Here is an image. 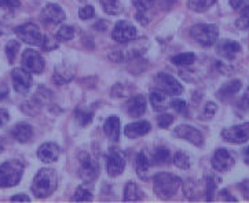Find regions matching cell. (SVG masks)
Here are the masks:
<instances>
[{
  "mask_svg": "<svg viewBox=\"0 0 249 203\" xmlns=\"http://www.w3.org/2000/svg\"><path fill=\"white\" fill-rule=\"evenodd\" d=\"M58 186V176L54 169L43 168L36 173L32 184V192L36 198H46L55 191Z\"/></svg>",
  "mask_w": 249,
  "mask_h": 203,
  "instance_id": "6da1fadb",
  "label": "cell"
},
{
  "mask_svg": "<svg viewBox=\"0 0 249 203\" xmlns=\"http://www.w3.org/2000/svg\"><path fill=\"white\" fill-rule=\"evenodd\" d=\"M180 186V179L171 173H159L153 179V189L161 199H169L177 194Z\"/></svg>",
  "mask_w": 249,
  "mask_h": 203,
  "instance_id": "7a4b0ae2",
  "label": "cell"
},
{
  "mask_svg": "<svg viewBox=\"0 0 249 203\" xmlns=\"http://www.w3.org/2000/svg\"><path fill=\"white\" fill-rule=\"evenodd\" d=\"M24 163L18 159H10L0 165V188H10L17 186L24 174Z\"/></svg>",
  "mask_w": 249,
  "mask_h": 203,
  "instance_id": "3957f363",
  "label": "cell"
},
{
  "mask_svg": "<svg viewBox=\"0 0 249 203\" xmlns=\"http://www.w3.org/2000/svg\"><path fill=\"white\" fill-rule=\"evenodd\" d=\"M190 34L202 47H212L217 41L219 29L213 24H198L192 28Z\"/></svg>",
  "mask_w": 249,
  "mask_h": 203,
  "instance_id": "277c9868",
  "label": "cell"
},
{
  "mask_svg": "<svg viewBox=\"0 0 249 203\" xmlns=\"http://www.w3.org/2000/svg\"><path fill=\"white\" fill-rule=\"evenodd\" d=\"M79 174L83 181L91 183L97 179L99 174V163L91 154L81 153L79 158Z\"/></svg>",
  "mask_w": 249,
  "mask_h": 203,
  "instance_id": "5b68a950",
  "label": "cell"
},
{
  "mask_svg": "<svg viewBox=\"0 0 249 203\" xmlns=\"http://www.w3.org/2000/svg\"><path fill=\"white\" fill-rule=\"evenodd\" d=\"M154 84H156L157 90L164 92L165 95L177 96V95H180L183 92L182 84L178 81L175 77H172L171 74L159 73L154 77Z\"/></svg>",
  "mask_w": 249,
  "mask_h": 203,
  "instance_id": "8992f818",
  "label": "cell"
},
{
  "mask_svg": "<svg viewBox=\"0 0 249 203\" xmlns=\"http://www.w3.org/2000/svg\"><path fill=\"white\" fill-rule=\"evenodd\" d=\"M16 34L18 36L19 40H22L29 46H41L43 41V34L37 25L28 22V24L19 25L16 28Z\"/></svg>",
  "mask_w": 249,
  "mask_h": 203,
  "instance_id": "52a82bcc",
  "label": "cell"
},
{
  "mask_svg": "<svg viewBox=\"0 0 249 203\" xmlns=\"http://www.w3.org/2000/svg\"><path fill=\"white\" fill-rule=\"evenodd\" d=\"M222 138L227 143L233 144H242L249 140V122H244L240 125H234L230 128L222 130Z\"/></svg>",
  "mask_w": 249,
  "mask_h": 203,
  "instance_id": "ba28073f",
  "label": "cell"
},
{
  "mask_svg": "<svg viewBox=\"0 0 249 203\" xmlns=\"http://www.w3.org/2000/svg\"><path fill=\"white\" fill-rule=\"evenodd\" d=\"M113 40H116L120 44H127L129 41L135 40L137 37V29L132 24H129L127 21H119L114 25L112 33Z\"/></svg>",
  "mask_w": 249,
  "mask_h": 203,
  "instance_id": "9c48e42d",
  "label": "cell"
},
{
  "mask_svg": "<svg viewBox=\"0 0 249 203\" xmlns=\"http://www.w3.org/2000/svg\"><path fill=\"white\" fill-rule=\"evenodd\" d=\"M11 78H13V85L14 90L18 94H28L31 87H32V76L31 72H28L24 67H16L11 72Z\"/></svg>",
  "mask_w": 249,
  "mask_h": 203,
  "instance_id": "30bf717a",
  "label": "cell"
},
{
  "mask_svg": "<svg viewBox=\"0 0 249 203\" xmlns=\"http://www.w3.org/2000/svg\"><path fill=\"white\" fill-rule=\"evenodd\" d=\"M21 61H22V67L31 73L40 74L44 70V59L36 49H25Z\"/></svg>",
  "mask_w": 249,
  "mask_h": 203,
  "instance_id": "8fae6325",
  "label": "cell"
},
{
  "mask_svg": "<svg viewBox=\"0 0 249 203\" xmlns=\"http://www.w3.org/2000/svg\"><path fill=\"white\" fill-rule=\"evenodd\" d=\"M143 52V47L141 46H135L131 44V41L127 43L123 48L113 49L112 52L109 54V59L113 62H124V61H132L138 58L141 54Z\"/></svg>",
  "mask_w": 249,
  "mask_h": 203,
  "instance_id": "7c38bea8",
  "label": "cell"
},
{
  "mask_svg": "<svg viewBox=\"0 0 249 203\" xmlns=\"http://www.w3.org/2000/svg\"><path fill=\"white\" fill-rule=\"evenodd\" d=\"M125 169V156L117 150H112L106 159V171L110 177H117Z\"/></svg>",
  "mask_w": 249,
  "mask_h": 203,
  "instance_id": "4fadbf2b",
  "label": "cell"
},
{
  "mask_svg": "<svg viewBox=\"0 0 249 203\" xmlns=\"http://www.w3.org/2000/svg\"><path fill=\"white\" fill-rule=\"evenodd\" d=\"M174 135L179 139H183L186 141L192 143L194 146L201 147L204 144V136L200 130L196 129L194 126L190 125H179L174 130Z\"/></svg>",
  "mask_w": 249,
  "mask_h": 203,
  "instance_id": "5bb4252c",
  "label": "cell"
},
{
  "mask_svg": "<svg viewBox=\"0 0 249 203\" xmlns=\"http://www.w3.org/2000/svg\"><path fill=\"white\" fill-rule=\"evenodd\" d=\"M234 166V156L226 148H219L212 156V168L216 172H227Z\"/></svg>",
  "mask_w": 249,
  "mask_h": 203,
  "instance_id": "9a60e30c",
  "label": "cell"
},
{
  "mask_svg": "<svg viewBox=\"0 0 249 203\" xmlns=\"http://www.w3.org/2000/svg\"><path fill=\"white\" fill-rule=\"evenodd\" d=\"M41 16L44 18V21H47L50 24L54 25L64 22L65 18H66L64 8L61 7L59 4H55V3H47V4L43 7Z\"/></svg>",
  "mask_w": 249,
  "mask_h": 203,
  "instance_id": "2e32d148",
  "label": "cell"
},
{
  "mask_svg": "<svg viewBox=\"0 0 249 203\" xmlns=\"http://www.w3.org/2000/svg\"><path fill=\"white\" fill-rule=\"evenodd\" d=\"M59 153L61 151H59L58 144H55V143H44L37 150V158L44 163L55 162L58 156H59Z\"/></svg>",
  "mask_w": 249,
  "mask_h": 203,
  "instance_id": "e0dca14e",
  "label": "cell"
},
{
  "mask_svg": "<svg viewBox=\"0 0 249 203\" xmlns=\"http://www.w3.org/2000/svg\"><path fill=\"white\" fill-rule=\"evenodd\" d=\"M216 51L220 57H223L225 59L231 61V59H234L235 55L241 51V46H240L237 41H231V40H227V39H225V40H220L219 43H217Z\"/></svg>",
  "mask_w": 249,
  "mask_h": 203,
  "instance_id": "ac0fdd59",
  "label": "cell"
},
{
  "mask_svg": "<svg viewBox=\"0 0 249 203\" xmlns=\"http://www.w3.org/2000/svg\"><path fill=\"white\" fill-rule=\"evenodd\" d=\"M150 132V124L147 121H137L128 124L124 128V135L128 139H138Z\"/></svg>",
  "mask_w": 249,
  "mask_h": 203,
  "instance_id": "d6986e66",
  "label": "cell"
},
{
  "mask_svg": "<svg viewBox=\"0 0 249 203\" xmlns=\"http://www.w3.org/2000/svg\"><path fill=\"white\" fill-rule=\"evenodd\" d=\"M146 111V98L143 95H137L127 102V113L131 117H141Z\"/></svg>",
  "mask_w": 249,
  "mask_h": 203,
  "instance_id": "ffe728a7",
  "label": "cell"
},
{
  "mask_svg": "<svg viewBox=\"0 0 249 203\" xmlns=\"http://www.w3.org/2000/svg\"><path fill=\"white\" fill-rule=\"evenodd\" d=\"M11 133H13V136H14L17 141H19V143H28L33 138V128L29 124L21 122V124H17L16 126L13 128Z\"/></svg>",
  "mask_w": 249,
  "mask_h": 203,
  "instance_id": "44dd1931",
  "label": "cell"
},
{
  "mask_svg": "<svg viewBox=\"0 0 249 203\" xmlns=\"http://www.w3.org/2000/svg\"><path fill=\"white\" fill-rule=\"evenodd\" d=\"M104 132L106 133V136L113 141L119 140V138H120V120L117 115H112L105 121Z\"/></svg>",
  "mask_w": 249,
  "mask_h": 203,
  "instance_id": "7402d4cb",
  "label": "cell"
},
{
  "mask_svg": "<svg viewBox=\"0 0 249 203\" xmlns=\"http://www.w3.org/2000/svg\"><path fill=\"white\" fill-rule=\"evenodd\" d=\"M74 76V69L68 65H62L55 67V72L53 74V81L56 85H64L66 82H69Z\"/></svg>",
  "mask_w": 249,
  "mask_h": 203,
  "instance_id": "603a6c76",
  "label": "cell"
},
{
  "mask_svg": "<svg viewBox=\"0 0 249 203\" xmlns=\"http://www.w3.org/2000/svg\"><path fill=\"white\" fill-rule=\"evenodd\" d=\"M149 100H150V105H152L153 110L160 113V111H164L167 109V95L161 91H153L149 96Z\"/></svg>",
  "mask_w": 249,
  "mask_h": 203,
  "instance_id": "cb8c5ba5",
  "label": "cell"
},
{
  "mask_svg": "<svg viewBox=\"0 0 249 203\" xmlns=\"http://www.w3.org/2000/svg\"><path fill=\"white\" fill-rule=\"evenodd\" d=\"M142 198H143L142 189L138 187L135 183L129 181L128 184L125 186V189H124L123 201H125V202H137V201H141Z\"/></svg>",
  "mask_w": 249,
  "mask_h": 203,
  "instance_id": "d4e9b609",
  "label": "cell"
},
{
  "mask_svg": "<svg viewBox=\"0 0 249 203\" xmlns=\"http://www.w3.org/2000/svg\"><path fill=\"white\" fill-rule=\"evenodd\" d=\"M241 90V81L240 80H233L230 82H226L225 85L217 91V96L220 99H225L227 96H231Z\"/></svg>",
  "mask_w": 249,
  "mask_h": 203,
  "instance_id": "484cf974",
  "label": "cell"
},
{
  "mask_svg": "<svg viewBox=\"0 0 249 203\" xmlns=\"http://www.w3.org/2000/svg\"><path fill=\"white\" fill-rule=\"evenodd\" d=\"M104 11L109 16H117L123 11V4L120 0H99Z\"/></svg>",
  "mask_w": 249,
  "mask_h": 203,
  "instance_id": "4316f807",
  "label": "cell"
},
{
  "mask_svg": "<svg viewBox=\"0 0 249 203\" xmlns=\"http://www.w3.org/2000/svg\"><path fill=\"white\" fill-rule=\"evenodd\" d=\"M215 4V0H187V7L194 13H205Z\"/></svg>",
  "mask_w": 249,
  "mask_h": 203,
  "instance_id": "83f0119b",
  "label": "cell"
},
{
  "mask_svg": "<svg viewBox=\"0 0 249 203\" xmlns=\"http://www.w3.org/2000/svg\"><path fill=\"white\" fill-rule=\"evenodd\" d=\"M91 199H92V189L87 184L80 186L73 195V201L76 202H89Z\"/></svg>",
  "mask_w": 249,
  "mask_h": 203,
  "instance_id": "f1b7e54d",
  "label": "cell"
},
{
  "mask_svg": "<svg viewBox=\"0 0 249 203\" xmlns=\"http://www.w3.org/2000/svg\"><path fill=\"white\" fill-rule=\"evenodd\" d=\"M149 166H150V162H149L147 156H146L143 151H141L137 156V173L141 179H145L146 177V173L149 171Z\"/></svg>",
  "mask_w": 249,
  "mask_h": 203,
  "instance_id": "f546056e",
  "label": "cell"
},
{
  "mask_svg": "<svg viewBox=\"0 0 249 203\" xmlns=\"http://www.w3.org/2000/svg\"><path fill=\"white\" fill-rule=\"evenodd\" d=\"M171 62L177 66H189L193 65L196 62V55L193 52H183V54H179L171 59Z\"/></svg>",
  "mask_w": 249,
  "mask_h": 203,
  "instance_id": "4dcf8cb0",
  "label": "cell"
},
{
  "mask_svg": "<svg viewBox=\"0 0 249 203\" xmlns=\"http://www.w3.org/2000/svg\"><path fill=\"white\" fill-rule=\"evenodd\" d=\"M153 161L156 165H167L171 161V154H169L168 148L165 147H159L156 150V153L153 155Z\"/></svg>",
  "mask_w": 249,
  "mask_h": 203,
  "instance_id": "1f68e13d",
  "label": "cell"
},
{
  "mask_svg": "<svg viewBox=\"0 0 249 203\" xmlns=\"http://www.w3.org/2000/svg\"><path fill=\"white\" fill-rule=\"evenodd\" d=\"M174 165L179 168V169H189L190 168V158L189 155L183 153V151H178L174 155Z\"/></svg>",
  "mask_w": 249,
  "mask_h": 203,
  "instance_id": "d6a6232c",
  "label": "cell"
},
{
  "mask_svg": "<svg viewBox=\"0 0 249 203\" xmlns=\"http://www.w3.org/2000/svg\"><path fill=\"white\" fill-rule=\"evenodd\" d=\"M76 121L79 125L81 126H87L89 124H91L92 121V118H94V114L91 113V111H87V110H80V109H77L76 110Z\"/></svg>",
  "mask_w": 249,
  "mask_h": 203,
  "instance_id": "836d02e7",
  "label": "cell"
},
{
  "mask_svg": "<svg viewBox=\"0 0 249 203\" xmlns=\"http://www.w3.org/2000/svg\"><path fill=\"white\" fill-rule=\"evenodd\" d=\"M73 37H74V29L72 26H68V25L61 26L56 32V40L59 41H69L72 40Z\"/></svg>",
  "mask_w": 249,
  "mask_h": 203,
  "instance_id": "e575fe53",
  "label": "cell"
},
{
  "mask_svg": "<svg viewBox=\"0 0 249 203\" xmlns=\"http://www.w3.org/2000/svg\"><path fill=\"white\" fill-rule=\"evenodd\" d=\"M235 26L241 31H248L249 29V6L242 8L240 18L235 21Z\"/></svg>",
  "mask_w": 249,
  "mask_h": 203,
  "instance_id": "d590c367",
  "label": "cell"
},
{
  "mask_svg": "<svg viewBox=\"0 0 249 203\" xmlns=\"http://www.w3.org/2000/svg\"><path fill=\"white\" fill-rule=\"evenodd\" d=\"M19 51V43L17 40H10L6 46V55L10 63H14V59H16L17 54Z\"/></svg>",
  "mask_w": 249,
  "mask_h": 203,
  "instance_id": "8d00e7d4",
  "label": "cell"
},
{
  "mask_svg": "<svg viewBox=\"0 0 249 203\" xmlns=\"http://www.w3.org/2000/svg\"><path fill=\"white\" fill-rule=\"evenodd\" d=\"M216 110H217L216 103H213V102H208L207 105L204 106V109H202L201 118H202V120H205V121H208V120H211V118H213V115L216 114Z\"/></svg>",
  "mask_w": 249,
  "mask_h": 203,
  "instance_id": "74e56055",
  "label": "cell"
},
{
  "mask_svg": "<svg viewBox=\"0 0 249 203\" xmlns=\"http://www.w3.org/2000/svg\"><path fill=\"white\" fill-rule=\"evenodd\" d=\"M172 122H174V117L171 114H161L157 117V125L162 129H167Z\"/></svg>",
  "mask_w": 249,
  "mask_h": 203,
  "instance_id": "f35d334b",
  "label": "cell"
},
{
  "mask_svg": "<svg viewBox=\"0 0 249 203\" xmlns=\"http://www.w3.org/2000/svg\"><path fill=\"white\" fill-rule=\"evenodd\" d=\"M171 107L179 114H185L187 111V105H186V102L183 99H174L171 102Z\"/></svg>",
  "mask_w": 249,
  "mask_h": 203,
  "instance_id": "ab89813d",
  "label": "cell"
},
{
  "mask_svg": "<svg viewBox=\"0 0 249 203\" xmlns=\"http://www.w3.org/2000/svg\"><path fill=\"white\" fill-rule=\"evenodd\" d=\"M94 16H95V8L92 7V6H84V7H81L80 11H79V16H80L81 19H84V21L92 18Z\"/></svg>",
  "mask_w": 249,
  "mask_h": 203,
  "instance_id": "60d3db41",
  "label": "cell"
},
{
  "mask_svg": "<svg viewBox=\"0 0 249 203\" xmlns=\"http://www.w3.org/2000/svg\"><path fill=\"white\" fill-rule=\"evenodd\" d=\"M215 187H216V183L213 181L212 177H208V180H207V201H208V202L213 201Z\"/></svg>",
  "mask_w": 249,
  "mask_h": 203,
  "instance_id": "b9f144b4",
  "label": "cell"
},
{
  "mask_svg": "<svg viewBox=\"0 0 249 203\" xmlns=\"http://www.w3.org/2000/svg\"><path fill=\"white\" fill-rule=\"evenodd\" d=\"M41 47H43L44 49H47V51H51V49H54L58 47V43H56L55 40H53V39L49 37V36H43Z\"/></svg>",
  "mask_w": 249,
  "mask_h": 203,
  "instance_id": "7bdbcfd3",
  "label": "cell"
},
{
  "mask_svg": "<svg viewBox=\"0 0 249 203\" xmlns=\"http://www.w3.org/2000/svg\"><path fill=\"white\" fill-rule=\"evenodd\" d=\"M21 6L19 0H0V7L8 8V10H16Z\"/></svg>",
  "mask_w": 249,
  "mask_h": 203,
  "instance_id": "ee69618b",
  "label": "cell"
},
{
  "mask_svg": "<svg viewBox=\"0 0 249 203\" xmlns=\"http://www.w3.org/2000/svg\"><path fill=\"white\" fill-rule=\"evenodd\" d=\"M132 3H134V6L137 7L138 11H142V13H146L147 6H149L147 0H132Z\"/></svg>",
  "mask_w": 249,
  "mask_h": 203,
  "instance_id": "f6af8a7d",
  "label": "cell"
},
{
  "mask_svg": "<svg viewBox=\"0 0 249 203\" xmlns=\"http://www.w3.org/2000/svg\"><path fill=\"white\" fill-rule=\"evenodd\" d=\"M135 18H137V21L139 22V24L142 25V26H146V25H147V22H149V21H147V18H146L145 13H142V11H138Z\"/></svg>",
  "mask_w": 249,
  "mask_h": 203,
  "instance_id": "bcb514c9",
  "label": "cell"
},
{
  "mask_svg": "<svg viewBox=\"0 0 249 203\" xmlns=\"http://www.w3.org/2000/svg\"><path fill=\"white\" fill-rule=\"evenodd\" d=\"M31 198L25 194H19V195H14L11 198V202H29Z\"/></svg>",
  "mask_w": 249,
  "mask_h": 203,
  "instance_id": "7dc6e473",
  "label": "cell"
},
{
  "mask_svg": "<svg viewBox=\"0 0 249 203\" xmlns=\"http://www.w3.org/2000/svg\"><path fill=\"white\" fill-rule=\"evenodd\" d=\"M10 120V117H8V113L6 110H1L0 109V126H3V125H6Z\"/></svg>",
  "mask_w": 249,
  "mask_h": 203,
  "instance_id": "c3c4849f",
  "label": "cell"
},
{
  "mask_svg": "<svg viewBox=\"0 0 249 203\" xmlns=\"http://www.w3.org/2000/svg\"><path fill=\"white\" fill-rule=\"evenodd\" d=\"M244 3H245V0H230V4L234 10H238L240 7H242Z\"/></svg>",
  "mask_w": 249,
  "mask_h": 203,
  "instance_id": "681fc988",
  "label": "cell"
},
{
  "mask_svg": "<svg viewBox=\"0 0 249 203\" xmlns=\"http://www.w3.org/2000/svg\"><path fill=\"white\" fill-rule=\"evenodd\" d=\"M107 26H109V24H107L106 21H99V22L95 25V29H98V31H106Z\"/></svg>",
  "mask_w": 249,
  "mask_h": 203,
  "instance_id": "f907efd6",
  "label": "cell"
},
{
  "mask_svg": "<svg viewBox=\"0 0 249 203\" xmlns=\"http://www.w3.org/2000/svg\"><path fill=\"white\" fill-rule=\"evenodd\" d=\"M241 188H242V191H244V195L247 196V198L249 199V183L248 181H244V183H242Z\"/></svg>",
  "mask_w": 249,
  "mask_h": 203,
  "instance_id": "816d5d0a",
  "label": "cell"
},
{
  "mask_svg": "<svg viewBox=\"0 0 249 203\" xmlns=\"http://www.w3.org/2000/svg\"><path fill=\"white\" fill-rule=\"evenodd\" d=\"M220 194H222V198H225L226 201H233V202H235V201H237V199H235L234 196L229 195V192H227L226 189H223V191H222Z\"/></svg>",
  "mask_w": 249,
  "mask_h": 203,
  "instance_id": "f5cc1de1",
  "label": "cell"
},
{
  "mask_svg": "<svg viewBox=\"0 0 249 203\" xmlns=\"http://www.w3.org/2000/svg\"><path fill=\"white\" fill-rule=\"evenodd\" d=\"M242 102L249 107V87L247 88V91H245V95H244V98H242Z\"/></svg>",
  "mask_w": 249,
  "mask_h": 203,
  "instance_id": "db71d44e",
  "label": "cell"
},
{
  "mask_svg": "<svg viewBox=\"0 0 249 203\" xmlns=\"http://www.w3.org/2000/svg\"><path fill=\"white\" fill-rule=\"evenodd\" d=\"M244 161H245V163H248L249 165V146L244 150Z\"/></svg>",
  "mask_w": 249,
  "mask_h": 203,
  "instance_id": "11a10c76",
  "label": "cell"
},
{
  "mask_svg": "<svg viewBox=\"0 0 249 203\" xmlns=\"http://www.w3.org/2000/svg\"><path fill=\"white\" fill-rule=\"evenodd\" d=\"M156 1H160V0H147V3H149V4H154ZM164 1H165V6H167V4L171 6V4L174 3V1H169V0H164Z\"/></svg>",
  "mask_w": 249,
  "mask_h": 203,
  "instance_id": "9f6ffc18",
  "label": "cell"
},
{
  "mask_svg": "<svg viewBox=\"0 0 249 203\" xmlns=\"http://www.w3.org/2000/svg\"><path fill=\"white\" fill-rule=\"evenodd\" d=\"M3 150H4V146H3V143L0 141V154L3 153Z\"/></svg>",
  "mask_w": 249,
  "mask_h": 203,
  "instance_id": "6f0895ef",
  "label": "cell"
}]
</instances>
